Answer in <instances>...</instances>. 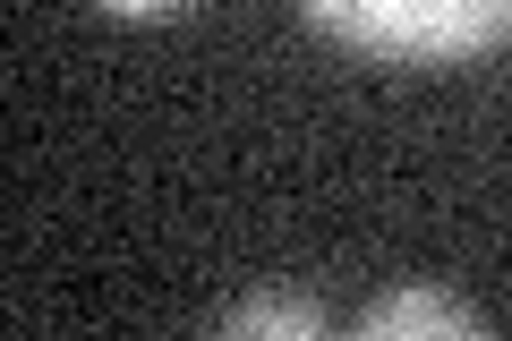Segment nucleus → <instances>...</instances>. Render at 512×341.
I'll return each instance as SVG.
<instances>
[{
	"instance_id": "f257e3e1",
	"label": "nucleus",
	"mask_w": 512,
	"mask_h": 341,
	"mask_svg": "<svg viewBox=\"0 0 512 341\" xmlns=\"http://www.w3.org/2000/svg\"><path fill=\"white\" fill-rule=\"evenodd\" d=\"M316 35L384 69H436L512 43V0H299Z\"/></svg>"
},
{
	"instance_id": "f03ea898",
	"label": "nucleus",
	"mask_w": 512,
	"mask_h": 341,
	"mask_svg": "<svg viewBox=\"0 0 512 341\" xmlns=\"http://www.w3.org/2000/svg\"><path fill=\"white\" fill-rule=\"evenodd\" d=\"M487 316L461 307L453 290H393V299H367L359 341H478Z\"/></svg>"
},
{
	"instance_id": "7ed1b4c3",
	"label": "nucleus",
	"mask_w": 512,
	"mask_h": 341,
	"mask_svg": "<svg viewBox=\"0 0 512 341\" xmlns=\"http://www.w3.org/2000/svg\"><path fill=\"white\" fill-rule=\"evenodd\" d=\"M214 333H239V341H316L325 333V307L316 299H282V290H256V299L222 307Z\"/></svg>"
},
{
	"instance_id": "20e7f679",
	"label": "nucleus",
	"mask_w": 512,
	"mask_h": 341,
	"mask_svg": "<svg viewBox=\"0 0 512 341\" xmlns=\"http://www.w3.org/2000/svg\"><path fill=\"white\" fill-rule=\"evenodd\" d=\"M111 18H137V26H154V18H188L197 0H103Z\"/></svg>"
}]
</instances>
